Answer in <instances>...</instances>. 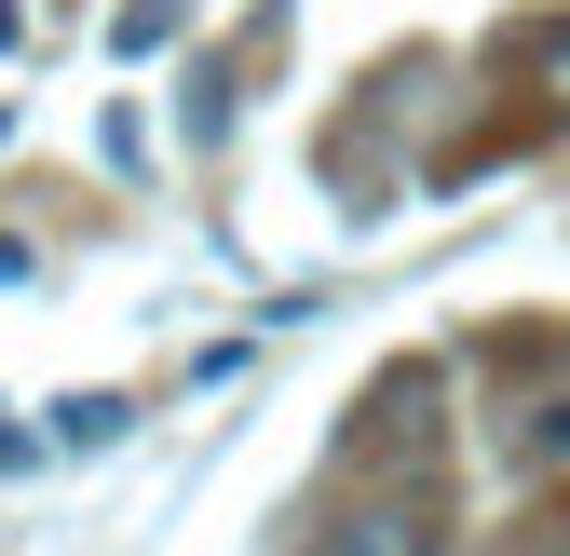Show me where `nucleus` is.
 <instances>
[{
  "instance_id": "nucleus-2",
  "label": "nucleus",
  "mask_w": 570,
  "mask_h": 556,
  "mask_svg": "<svg viewBox=\"0 0 570 556\" xmlns=\"http://www.w3.org/2000/svg\"><path fill=\"white\" fill-rule=\"evenodd\" d=\"M503 448H517L530 475H543V461H570V394H557V407H530V421H503Z\"/></svg>"
},
{
  "instance_id": "nucleus-1",
  "label": "nucleus",
  "mask_w": 570,
  "mask_h": 556,
  "mask_svg": "<svg viewBox=\"0 0 570 556\" xmlns=\"http://www.w3.org/2000/svg\"><path fill=\"white\" fill-rule=\"evenodd\" d=\"M326 556H435V543H421V516H340Z\"/></svg>"
},
{
  "instance_id": "nucleus-3",
  "label": "nucleus",
  "mask_w": 570,
  "mask_h": 556,
  "mask_svg": "<svg viewBox=\"0 0 570 556\" xmlns=\"http://www.w3.org/2000/svg\"><path fill=\"white\" fill-rule=\"evenodd\" d=\"M530 68H543V96L570 109V28H530Z\"/></svg>"
}]
</instances>
